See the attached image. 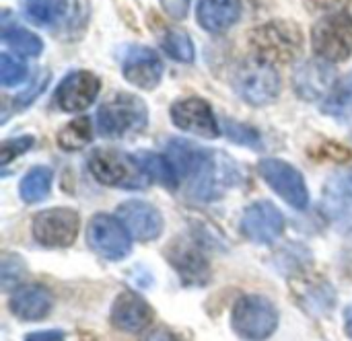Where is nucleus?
Wrapping results in <instances>:
<instances>
[{
  "instance_id": "obj_34",
  "label": "nucleus",
  "mask_w": 352,
  "mask_h": 341,
  "mask_svg": "<svg viewBox=\"0 0 352 341\" xmlns=\"http://www.w3.org/2000/svg\"><path fill=\"white\" fill-rule=\"evenodd\" d=\"M351 0H303L305 8L314 14H332V12H340V10H346V4Z\"/></svg>"
},
{
  "instance_id": "obj_30",
  "label": "nucleus",
  "mask_w": 352,
  "mask_h": 341,
  "mask_svg": "<svg viewBox=\"0 0 352 341\" xmlns=\"http://www.w3.org/2000/svg\"><path fill=\"white\" fill-rule=\"evenodd\" d=\"M25 278V261L16 255L4 253L2 255V270H0V282L2 290H10Z\"/></svg>"
},
{
  "instance_id": "obj_8",
  "label": "nucleus",
  "mask_w": 352,
  "mask_h": 341,
  "mask_svg": "<svg viewBox=\"0 0 352 341\" xmlns=\"http://www.w3.org/2000/svg\"><path fill=\"white\" fill-rule=\"evenodd\" d=\"M89 247L107 261H120L132 251V235L120 218L109 214H95L87 226Z\"/></svg>"
},
{
  "instance_id": "obj_35",
  "label": "nucleus",
  "mask_w": 352,
  "mask_h": 341,
  "mask_svg": "<svg viewBox=\"0 0 352 341\" xmlns=\"http://www.w3.org/2000/svg\"><path fill=\"white\" fill-rule=\"evenodd\" d=\"M161 6L165 14H169L171 19H186L190 0H161Z\"/></svg>"
},
{
  "instance_id": "obj_24",
  "label": "nucleus",
  "mask_w": 352,
  "mask_h": 341,
  "mask_svg": "<svg viewBox=\"0 0 352 341\" xmlns=\"http://www.w3.org/2000/svg\"><path fill=\"white\" fill-rule=\"evenodd\" d=\"M2 43L27 58H37L43 51L41 37L16 23H12V25L2 23Z\"/></svg>"
},
{
  "instance_id": "obj_28",
  "label": "nucleus",
  "mask_w": 352,
  "mask_h": 341,
  "mask_svg": "<svg viewBox=\"0 0 352 341\" xmlns=\"http://www.w3.org/2000/svg\"><path fill=\"white\" fill-rule=\"evenodd\" d=\"M163 51L171 58L177 60L182 64H192L196 58V49H194V41L186 31L179 29H169L163 39H161Z\"/></svg>"
},
{
  "instance_id": "obj_10",
  "label": "nucleus",
  "mask_w": 352,
  "mask_h": 341,
  "mask_svg": "<svg viewBox=\"0 0 352 341\" xmlns=\"http://www.w3.org/2000/svg\"><path fill=\"white\" fill-rule=\"evenodd\" d=\"M264 181L293 208L305 210L309 204V191L301 171H297L291 163L280 158H264L258 165Z\"/></svg>"
},
{
  "instance_id": "obj_33",
  "label": "nucleus",
  "mask_w": 352,
  "mask_h": 341,
  "mask_svg": "<svg viewBox=\"0 0 352 341\" xmlns=\"http://www.w3.org/2000/svg\"><path fill=\"white\" fill-rule=\"evenodd\" d=\"M50 78H52V72H47V70H43L23 93H19L14 99H12V107L14 109H25V107H29L43 91H45V86H47V82H50Z\"/></svg>"
},
{
  "instance_id": "obj_20",
  "label": "nucleus",
  "mask_w": 352,
  "mask_h": 341,
  "mask_svg": "<svg viewBox=\"0 0 352 341\" xmlns=\"http://www.w3.org/2000/svg\"><path fill=\"white\" fill-rule=\"evenodd\" d=\"M8 305L12 315L23 321H41L52 311V294L39 284H27L12 292Z\"/></svg>"
},
{
  "instance_id": "obj_29",
  "label": "nucleus",
  "mask_w": 352,
  "mask_h": 341,
  "mask_svg": "<svg viewBox=\"0 0 352 341\" xmlns=\"http://www.w3.org/2000/svg\"><path fill=\"white\" fill-rule=\"evenodd\" d=\"M27 74H29L27 64H23L8 51L0 54V84L2 86H16L25 82Z\"/></svg>"
},
{
  "instance_id": "obj_38",
  "label": "nucleus",
  "mask_w": 352,
  "mask_h": 341,
  "mask_svg": "<svg viewBox=\"0 0 352 341\" xmlns=\"http://www.w3.org/2000/svg\"><path fill=\"white\" fill-rule=\"evenodd\" d=\"M344 331H346V336L352 340V305L344 311Z\"/></svg>"
},
{
  "instance_id": "obj_19",
  "label": "nucleus",
  "mask_w": 352,
  "mask_h": 341,
  "mask_svg": "<svg viewBox=\"0 0 352 341\" xmlns=\"http://www.w3.org/2000/svg\"><path fill=\"white\" fill-rule=\"evenodd\" d=\"M241 19V0H198L196 21L208 33H225Z\"/></svg>"
},
{
  "instance_id": "obj_11",
  "label": "nucleus",
  "mask_w": 352,
  "mask_h": 341,
  "mask_svg": "<svg viewBox=\"0 0 352 341\" xmlns=\"http://www.w3.org/2000/svg\"><path fill=\"white\" fill-rule=\"evenodd\" d=\"M169 115L175 128H179L182 132L194 134L204 140H214L221 136V128L210 103L200 97L175 101L169 109Z\"/></svg>"
},
{
  "instance_id": "obj_9",
  "label": "nucleus",
  "mask_w": 352,
  "mask_h": 341,
  "mask_svg": "<svg viewBox=\"0 0 352 341\" xmlns=\"http://www.w3.org/2000/svg\"><path fill=\"white\" fill-rule=\"evenodd\" d=\"M80 228V218L72 208H52L39 212L31 222L33 239L43 247H70Z\"/></svg>"
},
{
  "instance_id": "obj_37",
  "label": "nucleus",
  "mask_w": 352,
  "mask_h": 341,
  "mask_svg": "<svg viewBox=\"0 0 352 341\" xmlns=\"http://www.w3.org/2000/svg\"><path fill=\"white\" fill-rule=\"evenodd\" d=\"M142 341H179L169 329H151Z\"/></svg>"
},
{
  "instance_id": "obj_13",
  "label": "nucleus",
  "mask_w": 352,
  "mask_h": 341,
  "mask_svg": "<svg viewBox=\"0 0 352 341\" xmlns=\"http://www.w3.org/2000/svg\"><path fill=\"white\" fill-rule=\"evenodd\" d=\"M338 84V70L334 64L316 58L303 62L293 74V89L305 101L326 99Z\"/></svg>"
},
{
  "instance_id": "obj_7",
  "label": "nucleus",
  "mask_w": 352,
  "mask_h": 341,
  "mask_svg": "<svg viewBox=\"0 0 352 341\" xmlns=\"http://www.w3.org/2000/svg\"><path fill=\"white\" fill-rule=\"evenodd\" d=\"M311 47L318 58L338 64L352 56V14L349 10L322 16L311 29Z\"/></svg>"
},
{
  "instance_id": "obj_12",
  "label": "nucleus",
  "mask_w": 352,
  "mask_h": 341,
  "mask_svg": "<svg viewBox=\"0 0 352 341\" xmlns=\"http://www.w3.org/2000/svg\"><path fill=\"white\" fill-rule=\"evenodd\" d=\"M101 80L89 70H74L62 78L56 89V105L66 113H80L89 109L99 97Z\"/></svg>"
},
{
  "instance_id": "obj_31",
  "label": "nucleus",
  "mask_w": 352,
  "mask_h": 341,
  "mask_svg": "<svg viewBox=\"0 0 352 341\" xmlns=\"http://www.w3.org/2000/svg\"><path fill=\"white\" fill-rule=\"evenodd\" d=\"M225 134H227V136H229V140H233L235 144H243V146L260 148V134H258L254 128H248L245 124L225 119Z\"/></svg>"
},
{
  "instance_id": "obj_27",
  "label": "nucleus",
  "mask_w": 352,
  "mask_h": 341,
  "mask_svg": "<svg viewBox=\"0 0 352 341\" xmlns=\"http://www.w3.org/2000/svg\"><path fill=\"white\" fill-rule=\"evenodd\" d=\"M91 140H93V126H91V119L87 115L68 121L58 132V144L64 150H80Z\"/></svg>"
},
{
  "instance_id": "obj_26",
  "label": "nucleus",
  "mask_w": 352,
  "mask_h": 341,
  "mask_svg": "<svg viewBox=\"0 0 352 341\" xmlns=\"http://www.w3.org/2000/svg\"><path fill=\"white\" fill-rule=\"evenodd\" d=\"M322 111L338 119L352 117V76L338 80L334 91L322 101Z\"/></svg>"
},
{
  "instance_id": "obj_4",
  "label": "nucleus",
  "mask_w": 352,
  "mask_h": 341,
  "mask_svg": "<svg viewBox=\"0 0 352 341\" xmlns=\"http://www.w3.org/2000/svg\"><path fill=\"white\" fill-rule=\"evenodd\" d=\"M235 93L245 101L248 105L254 107H266L274 103L280 95L283 82L276 66L260 60V58H250L241 62L233 74L231 80Z\"/></svg>"
},
{
  "instance_id": "obj_1",
  "label": "nucleus",
  "mask_w": 352,
  "mask_h": 341,
  "mask_svg": "<svg viewBox=\"0 0 352 341\" xmlns=\"http://www.w3.org/2000/svg\"><path fill=\"white\" fill-rule=\"evenodd\" d=\"M167 156L177 169L179 179L186 181L188 191L202 202L223 198V193L239 181V171L233 158L223 152H214L196 146L190 140L171 138Z\"/></svg>"
},
{
  "instance_id": "obj_25",
  "label": "nucleus",
  "mask_w": 352,
  "mask_h": 341,
  "mask_svg": "<svg viewBox=\"0 0 352 341\" xmlns=\"http://www.w3.org/2000/svg\"><path fill=\"white\" fill-rule=\"evenodd\" d=\"M52 179H54V173L50 167H33L31 171H27V175L23 177L21 187H19L23 202L37 204V202L45 200L52 189Z\"/></svg>"
},
{
  "instance_id": "obj_15",
  "label": "nucleus",
  "mask_w": 352,
  "mask_h": 341,
  "mask_svg": "<svg viewBox=\"0 0 352 341\" xmlns=\"http://www.w3.org/2000/svg\"><path fill=\"white\" fill-rule=\"evenodd\" d=\"M241 231L250 241L258 245H270L283 235L285 216L270 202H254L241 216Z\"/></svg>"
},
{
  "instance_id": "obj_32",
  "label": "nucleus",
  "mask_w": 352,
  "mask_h": 341,
  "mask_svg": "<svg viewBox=\"0 0 352 341\" xmlns=\"http://www.w3.org/2000/svg\"><path fill=\"white\" fill-rule=\"evenodd\" d=\"M33 146H35V138L33 136H19V138L4 140L0 144V165H8L16 156L29 152Z\"/></svg>"
},
{
  "instance_id": "obj_3",
  "label": "nucleus",
  "mask_w": 352,
  "mask_h": 341,
  "mask_svg": "<svg viewBox=\"0 0 352 341\" xmlns=\"http://www.w3.org/2000/svg\"><path fill=\"white\" fill-rule=\"evenodd\" d=\"M148 124L146 103L132 93H116L99 105L97 128L103 138H126L138 134Z\"/></svg>"
},
{
  "instance_id": "obj_2",
  "label": "nucleus",
  "mask_w": 352,
  "mask_h": 341,
  "mask_svg": "<svg viewBox=\"0 0 352 341\" xmlns=\"http://www.w3.org/2000/svg\"><path fill=\"white\" fill-rule=\"evenodd\" d=\"M250 45L256 58L272 66L291 64L303 51V33L297 23L287 19H274L252 31Z\"/></svg>"
},
{
  "instance_id": "obj_21",
  "label": "nucleus",
  "mask_w": 352,
  "mask_h": 341,
  "mask_svg": "<svg viewBox=\"0 0 352 341\" xmlns=\"http://www.w3.org/2000/svg\"><path fill=\"white\" fill-rule=\"evenodd\" d=\"M328 214L336 220H352V171L336 175L326 185L324 196Z\"/></svg>"
},
{
  "instance_id": "obj_36",
  "label": "nucleus",
  "mask_w": 352,
  "mask_h": 341,
  "mask_svg": "<svg viewBox=\"0 0 352 341\" xmlns=\"http://www.w3.org/2000/svg\"><path fill=\"white\" fill-rule=\"evenodd\" d=\"M25 341H64V333L62 331H35V333H29Z\"/></svg>"
},
{
  "instance_id": "obj_5",
  "label": "nucleus",
  "mask_w": 352,
  "mask_h": 341,
  "mask_svg": "<svg viewBox=\"0 0 352 341\" xmlns=\"http://www.w3.org/2000/svg\"><path fill=\"white\" fill-rule=\"evenodd\" d=\"M91 175L107 185L118 189H144L151 181L142 173L134 154H126L116 148H97L89 156Z\"/></svg>"
},
{
  "instance_id": "obj_22",
  "label": "nucleus",
  "mask_w": 352,
  "mask_h": 341,
  "mask_svg": "<svg viewBox=\"0 0 352 341\" xmlns=\"http://www.w3.org/2000/svg\"><path fill=\"white\" fill-rule=\"evenodd\" d=\"M142 173L148 177V181H155L167 189H175L179 183V175L175 165L169 156H163L159 152H136L134 154Z\"/></svg>"
},
{
  "instance_id": "obj_14",
  "label": "nucleus",
  "mask_w": 352,
  "mask_h": 341,
  "mask_svg": "<svg viewBox=\"0 0 352 341\" xmlns=\"http://www.w3.org/2000/svg\"><path fill=\"white\" fill-rule=\"evenodd\" d=\"M124 78L140 91H153L159 86L165 64L161 56L144 45H132L122 58Z\"/></svg>"
},
{
  "instance_id": "obj_6",
  "label": "nucleus",
  "mask_w": 352,
  "mask_h": 341,
  "mask_svg": "<svg viewBox=\"0 0 352 341\" xmlns=\"http://www.w3.org/2000/svg\"><path fill=\"white\" fill-rule=\"evenodd\" d=\"M231 327L241 340H268L278 327V311L266 296H258V294L241 296L233 307Z\"/></svg>"
},
{
  "instance_id": "obj_18",
  "label": "nucleus",
  "mask_w": 352,
  "mask_h": 341,
  "mask_svg": "<svg viewBox=\"0 0 352 341\" xmlns=\"http://www.w3.org/2000/svg\"><path fill=\"white\" fill-rule=\"evenodd\" d=\"M167 257L171 261V266L177 270V274L184 278V282L188 284H202L208 278V261L204 257V253L200 251V247L194 241L182 239L171 243Z\"/></svg>"
},
{
  "instance_id": "obj_16",
  "label": "nucleus",
  "mask_w": 352,
  "mask_h": 341,
  "mask_svg": "<svg viewBox=\"0 0 352 341\" xmlns=\"http://www.w3.org/2000/svg\"><path fill=\"white\" fill-rule=\"evenodd\" d=\"M118 218L128 228V233L138 241H155L163 233L161 212L142 200H128L118 208Z\"/></svg>"
},
{
  "instance_id": "obj_17",
  "label": "nucleus",
  "mask_w": 352,
  "mask_h": 341,
  "mask_svg": "<svg viewBox=\"0 0 352 341\" xmlns=\"http://www.w3.org/2000/svg\"><path fill=\"white\" fill-rule=\"evenodd\" d=\"M151 321H153V309L142 296L134 292H122L111 305V323L120 331L138 333L146 329Z\"/></svg>"
},
{
  "instance_id": "obj_23",
  "label": "nucleus",
  "mask_w": 352,
  "mask_h": 341,
  "mask_svg": "<svg viewBox=\"0 0 352 341\" xmlns=\"http://www.w3.org/2000/svg\"><path fill=\"white\" fill-rule=\"evenodd\" d=\"M21 10L27 21L41 27H54L66 16L68 0H21Z\"/></svg>"
}]
</instances>
